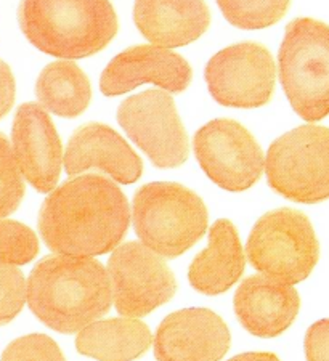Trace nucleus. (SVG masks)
I'll use <instances>...</instances> for the list:
<instances>
[{"mask_svg":"<svg viewBox=\"0 0 329 361\" xmlns=\"http://www.w3.org/2000/svg\"><path fill=\"white\" fill-rule=\"evenodd\" d=\"M191 68L184 56L156 45H135L116 55L103 69L100 90L117 97L142 84H155L166 92L180 93L191 82Z\"/></svg>","mask_w":329,"mask_h":361,"instance_id":"obj_14","label":"nucleus"},{"mask_svg":"<svg viewBox=\"0 0 329 361\" xmlns=\"http://www.w3.org/2000/svg\"><path fill=\"white\" fill-rule=\"evenodd\" d=\"M26 300L25 275L13 264H0V326L18 317Z\"/></svg>","mask_w":329,"mask_h":361,"instance_id":"obj_24","label":"nucleus"},{"mask_svg":"<svg viewBox=\"0 0 329 361\" xmlns=\"http://www.w3.org/2000/svg\"><path fill=\"white\" fill-rule=\"evenodd\" d=\"M208 220L204 201L180 183H146L133 196L135 233L162 257L175 259L195 246L208 230Z\"/></svg>","mask_w":329,"mask_h":361,"instance_id":"obj_4","label":"nucleus"},{"mask_svg":"<svg viewBox=\"0 0 329 361\" xmlns=\"http://www.w3.org/2000/svg\"><path fill=\"white\" fill-rule=\"evenodd\" d=\"M151 331L135 318L102 319L87 326L76 337V350L97 361H133L148 352Z\"/></svg>","mask_w":329,"mask_h":361,"instance_id":"obj_19","label":"nucleus"},{"mask_svg":"<svg viewBox=\"0 0 329 361\" xmlns=\"http://www.w3.org/2000/svg\"><path fill=\"white\" fill-rule=\"evenodd\" d=\"M233 307L238 322L248 333L261 339H273L296 322L301 297L292 284L256 275L239 284Z\"/></svg>","mask_w":329,"mask_h":361,"instance_id":"obj_16","label":"nucleus"},{"mask_svg":"<svg viewBox=\"0 0 329 361\" xmlns=\"http://www.w3.org/2000/svg\"><path fill=\"white\" fill-rule=\"evenodd\" d=\"M37 254L36 233L15 220H0V264L26 265Z\"/></svg>","mask_w":329,"mask_h":361,"instance_id":"obj_22","label":"nucleus"},{"mask_svg":"<svg viewBox=\"0 0 329 361\" xmlns=\"http://www.w3.org/2000/svg\"><path fill=\"white\" fill-rule=\"evenodd\" d=\"M252 269L287 284L307 279L320 260V243L309 217L283 207L262 215L248 238Z\"/></svg>","mask_w":329,"mask_h":361,"instance_id":"obj_6","label":"nucleus"},{"mask_svg":"<svg viewBox=\"0 0 329 361\" xmlns=\"http://www.w3.org/2000/svg\"><path fill=\"white\" fill-rule=\"evenodd\" d=\"M244 269L246 257L237 226L220 219L210 226L209 246L193 259L188 281L198 293L219 295L239 281Z\"/></svg>","mask_w":329,"mask_h":361,"instance_id":"obj_18","label":"nucleus"},{"mask_svg":"<svg viewBox=\"0 0 329 361\" xmlns=\"http://www.w3.org/2000/svg\"><path fill=\"white\" fill-rule=\"evenodd\" d=\"M36 97L47 111L71 119L89 108L92 89L87 75L76 63L55 61L39 74Z\"/></svg>","mask_w":329,"mask_h":361,"instance_id":"obj_20","label":"nucleus"},{"mask_svg":"<svg viewBox=\"0 0 329 361\" xmlns=\"http://www.w3.org/2000/svg\"><path fill=\"white\" fill-rule=\"evenodd\" d=\"M25 182L8 138L0 133V219L13 214L25 197Z\"/></svg>","mask_w":329,"mask_h":361,"instance_id":"obj_23","label":"nucleus"},{"mask_svg":"<svg viewBox=\"0 0 329 361\" xmlns=\"http://www.w3.org/2000/svg\"><path fill=\"white\" fill-rule=\"evenodd\" d=\"M64 171L69 177L100 171L117 183L132 185L142 177L143 162L114 129L90 122L79 127L69 138Z\"/></svg>","mask_w":329,"mask_h":361,"instance_id":"obj_15","label":"nucleus"},{"mask_svg":"<svg viewBox=\"0 0 329 361\" xmlns=\"http://www.w3.org/2000/svg\"><path fill=\"white\" fill-rule=\"evenodd\" d=\"M225 322L209 308H184L162 319L155 336L157 361H220L230 350Z\"/></svg>","mask_w":329,"mask_h":361,"instance_id":"obj_12","label":"nucleus"},{"mask_svg":"<svg viewBox=\"0 0 329 361\" xmlns=\"http://www.w3.org/2000/svg\"><path fill=\"white\" fill-rule=\"evenodd\" d=\"M113 304L108 270L92 257L49 255L28 278V305L39 322L74 334L107 315Z\"/></svg>","mask_w":329,"mask_h":361,"instance_id":"obj_2","label":"nucleus"},{"mask_svg":"<svg viewBox=\"0 0 329 361\" xmlns=\"http://www.w3.org/2000/svg\"><path fill=\"white\" fill-rule=\"evenodd\" d=\"M228 361H281L275 353L270 352H248V353H241L237 355V357L230 358Z\"/></svg>","mask_w":329,"mask_h":361,"instance_id":"obj_28","label":"nucleus"},{"mask_svg":"<svg viewBox=\"0 0 329 361\" xmlns=\"http://www.w3.org/2000/svg\"><path fill=\"white\" fill-rule=\"evenodd\" d=\"M276 68L265 47L243 42L210 58L204 79L214 100L228 108H261L275 90Z\"/></svg>","mask_w":329,"mask_h":361,"instance_id":"obj_11","label":"nucleus"},{"mask_svg":"<svg viewBox=\"0 0 329 361\" xmlns=\"http://www.w3.org/2000/svg\"><path fill=\"white\" fill-rule=\"evenodd\" d=\"M117 122L156 167L174 169L188 159V135L166 90L128 97L117 108Z\"/></svg>","mask_w":329,"mask_h":361,"instance_id":"obj_9","label":"nucleus"},{"mask_svg":"<svg viewBox=\"0 0 329 361\" xmlns=\"http://www.w3.org/2000/svg\"><path fill=\"white\" fill-rule=\"evenodd\" d=\"M280 82L294 113L307 122L329 116V26L297 18L286 26L278 54Z\"/></svg>","mask_w":329,"mask_h":361,"instance_id":"obj_5","label":"nucleus"},{"mask_svg":"<svg viewBox=\"0 0 329 361\" xmlns=\"http://www.w3.org/2000/svg\"><path fill=\"white\" fill-rule=\"evenodd\" d=\"M0 361H66V358L52 337L29 334L10 342Z\"/></svg>","mask_w":329,"mask_h":361,"instance_id":"obj_25","label":"nucleus"},{"mask_svg":"<svg viewBox=\"0 0 329 361\" xmlns=\"http://www.w3.org/2000/svg\"><path fill=\"white\" fill-rule=\"evenodd\" d=\"M270 188L299 204L329 200V129L301 126L270 145L265 158Z\"/></svg>","mask_w":329,"mask_h":361,"instance_id":"obj_7","label":"nucleus"},{"mask_svg":"<svg viewBox=\"0 0 329 361\" xmlns=\"http://www.w3.org/2000/svg\"><path fill=\"white\" fill-rule=\"evenodd\" d=\"M307 361H329V318H323L307 329L304 339Z\"/></svg>","mask_w":329,"mask_h":361,"instance_id":"obj_26","label":"nucleus"},{"mask_svg":"<svg viewBox=\"0 0 329 361\" xmlns=\"http://www.w3.org/2000/svg\"><path fill=\"white\" fill-rule=\"evenodd\" d=\"M131 225L122 190L102 176H79L58 186L39 212V233L56 254L93 257L114 250Z\"/></svg>","mask_w":329,"mask_h":361,"instance_id":"obj_1","label":"nucleus"},{"mask_svg":"<svg viewBox=\"0 0 329 361\" xmlns=\"http://www.w3.org/2000/svg\"><path fill=\"white\" fill-rule=\"evenodd\" d=\"M230 25L239 29L273 26L286 15L291 0H215Z\"/></svg>","mask_w":329,"mask_h":361,"instance_id":"obj_21","label":"nucleus"},{"mask_svg":"<svg viewBox=\"0 0 329 361\" xmlns=\"http://www.w3.org/2000/svg\"><path fill=\"white\" fill-rule=\"evenodd\" d=\"M199 166L222 190L239 193L262 177L265 159L252 133L232 119H214L193 138Z\"/></svg>","mask_w":329,"mask_h":361,"instance_id":"obj_10","label":"nucleus"},{"mask_svg":"<svg viewBox=\"0 0 329 361\" xmlns=\"http://www.w3.org/2000/svg\"><path fill=\"white\" fill-rule=\"evenodd\" d=\"M18 23L37 50L63 60L98 54L119 27L109 0H21Z\"/></svg>","mask_w":329,"mask_h":361,"instance_id":"obj_3","label":"nucleus"},{"mask_svg":"<svg viewBox=\"0 0 329 361\" xmlns=\"http://www.w3.org/2000/svg\"><path fill=\"white\" fill-rule=\"evenodd\" d=\"M11 143L20 171L34 190L50 193L60 180L63 147L44 106L25 103L15 114Z\"/></svg>","mask_w":329,"mask_h":361,"instance_id":"obj_13","label":"nucleus"},{"mask_svg":"<svg viewBox=\"0 0 329 361\" xmlns=\"http://www.w3.org/2000/svg\"><path fill=\"white\" fill-rule=\"evenodd\" d=\"M133 21L151 44L175 49L208 31L210 11L204 0H135Z\"/></svg>","mask_w":329,"mask_h":361,"instance_id":"obj_17","label":"nucleus"},{"mask_svg":"<svg viewBox=\"0 0 329 361\" xmlns=\"http://www.w3.org/2000/svg\"><path fill=\"white\" fill-rule=\"evenodd\" d=\"M107 270L116 310L126 318L150 315L177 293V281L166 260L142 243L117 246Z\"/></svg>","mask_w":329,"mask_h":361,"instance_id":"obj_8","label":"nucleus"},{"mask_svg":"<svg viewBox=\"0 0 329 361\" xmlns=\"http://www.w3.org/2000/svg\"><path fill=\"white\" fill-rule=\"evenodd\" d=\"M16 84L7 63L0 60V119L10 113L15 103Z\"/></svg>","mask_w":329,"mask_h":361,"instance_id":"obj_27","label":"nucleus"}]
</instances>
